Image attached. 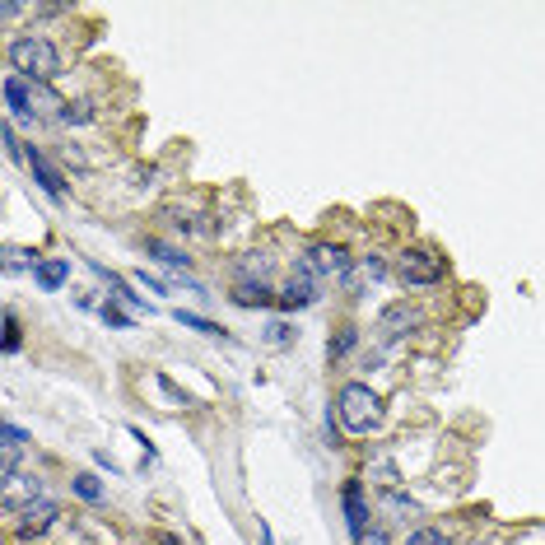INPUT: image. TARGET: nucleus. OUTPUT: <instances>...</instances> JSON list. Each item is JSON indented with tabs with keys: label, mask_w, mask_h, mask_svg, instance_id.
Returning a JSON list of instances; mask_svg holds the SVG:
<instances>
[{
	"label": "nucleus",
	"mask_w": 545,
	"mask_h": 545,
	"mask_svg": "<svg viewBox=\"0 0 545 545\" xmlns=\"http://www.w3.org/2000/svg\"><path fill=\"white\" fill-rule=\"evenodd\" d=\"M341 508H345V527H350V536H355V545H359L368 532V499H364V485H359V480H345Z\"/></svg>",
	"instance_id": "8"
},
{
	"label": "nucleus",
	"mask_w": 545,
	"mask_h": 545,
	"mask_svg": "<svg viewBox=\"0 0 545 545\" xmlns=\"http://www.w3.org/2000/svg\"><path fill=\"white\" fill-rule=\"evenodd\" d=\"M136 545H150V541H136Z\"/></svg>",
	"instance_id": "29"
},
{
	"label": "nucleus",
	"mask_w": 545,
	"mask_h": 545,
	"mask_svg": "<svg viewBox=\"0 0 545 545\" xmlns=\"http://www.w3.org/2000/svg\"><path fill=\"white\" fill-rule=\"evenodd\" d=\"M24 164H28V173H33V182H38L52 201H66V178L56 173L52 164H47V154L38 150V145H24Z\"/></svg>",
	"instance_id": "7"
},
{
	"label": "nucleus",
	"mask_w": 545,
	"mask_h": 545,
	"mask_svg": "<svg viewBox=\"0 0 545 545\" xmlns=\"http://www.w3.org/2000/svg\"><path fill=\"white\" fill-rule=\"evenodd\" d=\"M159 545H182V541H178V536H159Z\"/></svg>",
	"instance_id": "28"
},
{
	"label": "nucleus",
	"mask_w": 545,
	"mask_h": 545,
	"mask_svg": "<svg viewBox=\"0 0 545 545\" xmlns=\"http://www.w3.org/2000/svg\"><path fill=\"white\" fill-rule=\"evenodd\" d=\"M0 438H5L0 448H24V443H28V434L19 429V424H5V429H0Z\"/></svg>",
	"instance_id": "23"
},
{
	"label": "nucleus",
	"mask_w": 545,
	"mask_h": 545,
	"mask_svg": "<svg viewBox=\"0 0 545 545\" xmlns=\"http://www.w3.org/2000/svg\"><path fill=\"white\" fill-rule=\"evenodd\" d=\"M406 545H452V541L438 532V527H415V532L406 536Z\"/></svg>",
	"instance_id": "19"
},
{
	"label": "nucleus",
	"mask_w": 545,
	"mask_h": 545,
	"mask_svg": "<svg viewBox=\"0 0 545 545\" xmlns=\"http://www.w3.org/2000/svg\"><path fill=\"white\" fill-rule=\"evenodd\" d=\"M103 322H108V327H117V331H131V317H126L117 303H103Z\"/></svg>",
	"instance_id": "22"
},
{
	"label": "nucleus",
	"mask_w": 545,
	"mask_h": 545,
	"mask_svg": "<svg viewBox=\"0 0 545 545\" xmlns=\"http://www.w3.org/2000/svg\"><path fill=\"white\" fill-rule=\"evenodd\" d=\"M145 252H150L159 266H168V271H187L191 266V257H182L178 247H168V243H159V238H145Z\"/></svg>",
	"instance_id": "13"
},
{
	"label": "nucleus",
	"mask_w": 545,
	"mask_h": 545,
	"mask_svg": "<svg viewBox=\"0 0 545 545\" xmlns=\"http://www.w3.org/2000/svg\"><path fill=\"white\" fill-rule=\"evenodd\" d=\"M443 275H448V261L429 252V247H406L401 261H396V280L410 289H429V285H443Z\"/></svg>",
	"instance_id": "5"
},
{
	"label": "nucleus",
	"mask_w": 545,
	"mask_h": 545,
	"mask_svg": "<svg viewBox=\"0 0 545 545\" xmlns=\"http://www.w3.org/2000/svg\"><path fill=\"white\" fill-rule=\"evenodd\" d=\"M5 518H10V527H14V536H19V541H38V536H47L56 527V518H61V504L42 494V499H24V504L5 508Z\"/></svg>",
	"instance_id": "4"
},
{
	"label": "nucleus",
	"mask_w": 545,
	"mask_h": 545,
	"mask_svg": "<svg viewBox=\"0 0 545 545\" xmlns=\"http://www.w3.org/2000/svg\"><path fill=\"white\" fill-rule=\"evenodd\" d=\"M294 271H303L308 280H350V271H355V257L345 252L341 243H308V252L299 257V266Z\"/></svg>",
	"instance_id": "3"
},
{
	"label": "nucleus",
	"mask_w": 545,
	"mask_h": 545,
	"mask_svg": "<svg viewBox=\"0 0 545 545\" xmlns=\"http://www.w3.org/2000/svg\"><path fill=\"white\" fill-rule=\"evenodd\" d=\"M19 345H24V327H19V317H14V308H5V355H19Z\"/></svg>",
	"instance_id": "16"
},
{
	"label": "nucleus",
	"mask_w": 545,
	"mask_h": 545,
	"mask_svg": "<svg viewBox=\"0 0 545 545\" xmlns=\"http://www.w3.org/2000/svg\"><path fill=\"white\" fill-rule=\"evenodd\" d=\"M261 341L271 345V350H285V345H294V341H299V331L289 327V322H271V327H266V336H261Z\"/></svg>",
	"instance_id": "15"
},
{
	"label": "nucleus",
	"mask_w": 545,
	"mask_h": 545,
	"mask_svg": "<svg viewBox=\"0 0 545 545\" xmlns=\"http://www.w3.org/2000/svg\"><path fill=\"white\" fill-rule=\"evenodd\" d=\"M136 280H140V285H145V289H150V294H168V289H164V285H159V280H154V275H145V271H140V275H136Z\"/></svg>",
	"instance_id": "26"
},
{
	"label": "nucleus",
	"mask_w": 545,
	"mask_h": 545,
	"mask_svg": "<svg viewBox=\"0 0 545 545\" xmlns=\"http://www.w3.org/2000/svg\"><path fill=\"white\" fill-rule=\"evenodd\" d=\"M313 303H317V280H308L303 271H294L289 275V285H285V294H280V308L294 313V308H313Z\"/></svg>",
	"instance_id": "9"
},
{
	"label": "nucleus",
	"mask_w": 545,
	"mask_h": 545,
	"mask_svg": "<svg viewBox=\"0 0 545 545\" xmlns=\"http://www.w3.org/2000/svg\"><path fill=\"white\" fill-rule=\"evenodd\" d=\"M355 341H359V331L355 327H341V331H336V341H331V359L350 355V350H355Z\"/></svg>",
	"instance_id": "20"
},
{
	"label": "nucleus",
	"mask_w": 545,
	"mask_h": 545,
	"mask_svg": "<svg viewBox=\"0 0 545 545\" xmlns=\"http://www.w3.org/2000/svg\"><path fill=\"white\" fill-rule=\"evenodd\" d=\"M5 103H10L14 117H38V112H33V94H28L24 75H5Z\"/></svg>",
	"instance_id": "12"
},
{
	"label": "nucleus",
	"mask_w": 545,
	"mask_h": 545,
	"mask_svg": "<svg viewBox=\"0 0 545 545\" xmlns=\"http://www.w3.org/2000/svg\"><path fill=\"white\" fill-rule=\"evenodd\" d=\"M10 66L14 75H24L33 84H52L61 75V52H56V42L38 38V33H24V38L10 42Z\"/></svg>",
	"instance_id": "1"
},
{
	"label": "nucleus",
	"mask_w": 545,
	"mask_h": 545,
	"mask_svg": "<svg viewBox=\"0 0 545 545\" xmlns=\"http://www.w3.org/2000/svg\"><path fill=\"white\" fill-rule=\"evenodd\" d=\"M66 280H70V261L66 257H47V261H38V266H33V285L47 289V294H56Z\"/></svg>",
	"instance_id": "11"
},
{
	"label": "nucleus",
	"mask_w": 545,
	"mask_h": 545,
	"mask_svg": "<svg viewBox=\"0 0 545 545\" xmlns=\"http://www.w3.org/2000/svg\"><path fill=\"white\" fill-rule=\"evenodd\" d=\"M261 545H275V541H271V527H266V522H261Z\"/></svg>",
	"instance_id": "27"
},
{
	"label": "nucleus",
	"mask_w": 545,
	"mask_h": 545,
	"mask_svg": "<svg viewBox=\"0 0 545 545\" xmlns=\"http://www.w3.org/2000/svg\"><path fill=\"white\" fill-rule=\"evenodd\" d=\"M154 387H159V392H168V396H173V401H178V406H191V396L182 392V387H178V382H173V378H168V373H154Z\"/></svg>",
	"instance_id": "21"
},
{
	"label": "nucleus",
	"mask_w": 545,
	"mask_h": 545,
	"mask_svg": "<svg viewBox=\"0 0 545 545\" xmlns=\"http://www.w3.org/2000/svg\"><path fill=\"white\" fill-rule=\"evenodd\" d=\"M61 122H66V126L94 122V103H89V98H75V103H66V108H61Z\"/></svg>",
	"instance_id": "14"
},
{
	"label": "nucleus",
	"mask_w": 545,
	"mask_h": 545,
	"mask_svg": "<svg viewBox=\"0 0 545 545\" xmlns=\"http://www.w3.org/2000/svg\"><path fill=\"white\" fill-rule=\"evenodd\" d=\"M178 327H191V331H201V336H219V341H229V331H219L215 322H205V317H196V313H178Z\"/></svg>",
	"instance_id": "18"
},
{
	"label": "nucleus",
	"mask_w": 545,
	"mask_h": 545,
	"mask_svg": "<svg viewBox=\"0 0 545 545\" xmlns=\"http://www.w3.org/2000/svg\"><path fill=\"white\" fill-rule=\"evenodd\" d=\"M19 266H38V261H28V252L19 247H5V271H19Z\"/></svg>",
	"instance_id": "24"
},
{
	"label": "nucleus",
	"mask_w": 545,
	"mask_h": 545,
	"mask_svg": "<svg viewBox=\"0 0 545 545\" xmlns=\"http://www.w3.org/2000/svg\"><path fill=\"white\" fill-rule=\"evenodd\" d=\"M420 327H424L420 308H410L406 299H401V303H387V308H382V317H378V336H382L387 345L401 341V336H410V331H420Z\"/></svg>",
	"instance_id": "6"
},
{
	"label": "nucleus",
	"mask_w": 545,
	"mask_h": 545,
	"mask_svg": "<svg viewBox=\"0 0 545 545\" xmlns=\"http://www.w3.org/2000/svg\"><path fill=\"white\" fill-rule=\"evenodd\" d=\"M359 545H392V536L382 532V527H368V532H364V541H359Z\"/></svg>",
	"instance_id": "25"
},
{
	"label": "nucleus",
	"mask_w": 545,
	"mask_h": 545,
	"mask_svg": "<svg viewBox=\"0 0 545 545\" xmlns=\"http://www.w3.org/2000/svg\"><path fill=\"white\" fill-rule=\"evenodd\" d=\"M229 299L238 303V308H275L280 294H271V285H261V280H238Z\"/></svg>",
	"instance_id": "10"
},
{
	"label": "nucleus",
	"mask_w": 545,
	"mask_h": 545,
	"mask_svg": "<svg viewBox=\"0 0 545 545\" xmlns=\"http://www.w3.org/2000/svg\"><path fill=\"white\" fill-rule=\"evenodd\" d=\"M336 415H341V424L350 434H373L387 410H382V396L368 382H345L336 392Z\"/></svg>",
	"instance_id": "2"
},
{
	"label": "nucleus",
	"mask_w": 545,
	"mask_h": 545,
	"mask_svg": "<svg viewBox=\"0 0 545 545\" xmlns=\"http://www.w3.org/2000/svg\"><path fill=\"white\" fill-rule=\"evenodd\" d=\"M70 490L80 494L84 504H103V485H98V476H75L70 480Z\"/></svg>",
	"instance_id": "17"
}]
</instances>
